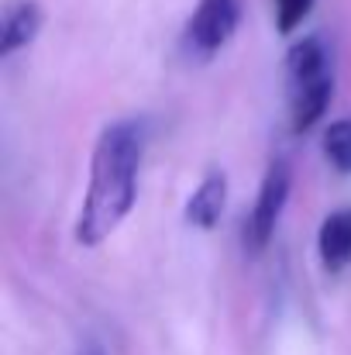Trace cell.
I'll use <instances>...</instances> for the list:
<instances>
[{"instance_id":"3","label":"cell","mask_w":351,"mask_h":355,"mask_svg":"<svg viewBox=\"0 0 351 355\" xmlns=\"http://www.w3.org/2000/svg\"><path fill=\"white\" fill-rule=\"evenodd\" d=\"M286 197H289V166L276 162V166H269V173H265V180L258 187V200H255V207L248 214V225H244L248 252H262L269 245V238L276 235V225L282 218Z\"/></svg>"},{"instance_id":"10","label":"cell","mask_w":351,"mask_h":355,"mask_svg":"<svg viewBox=\"0 0 351 355\" xmlns=\"http://www.w3.org/2000/svg\"><path fill=\"white\" fill-rule=\"evenodd\" d=\"M80 355H104V352H100L97 345H87V349H83V352H80Z\"/></svg>"},{"instance_id":"9","label":"cell","mask_w":351,"mask_h":355,"mask_svg":"<svg viewBox=\"0 0 351 355\" xmlns=\"http://www.w3.org/2000/svg\"><path fill=\"white\" fill-rule=\"evenodd\" d=\"M310 7H314V0H276V24H279V31L289 35L296 24H303Z\"/></svg>"},{"instance_id":"6","label":"cell","mask_w":351,"mask_h":355,"mask_svg":"<svg viewBox=\"0 0 351 355\" xmlns=\"http://www.w3.org/2000/svg\"><path fill=\"white\" fill-rule=\"evenodd\" d=\"M321 248V262L327 272H341L351 262V211H334L327 214V221L321 225L317 235Z\"/></svg>"},{"instance_id":"7","label":"cell","mask_w":351,"mask_h":355,"mask_svg":"<svg viewBox=\"0 0 351 355\" xmlns=\"http://www.w3.org/2000/svg\"><path fill=\"white\" fill-rule=\"evenodd\" d=\"M42 28V7L35 0H14L3 14V31H0V55H14L24 49Z\"/></svg>"},{"instance_id":"1","label":"cell","mask_w":351,"mask_h":355,"mask_svg":"<svg viewBox=\"0 0 351 355\" xmlns=\"http://www.w3.org/2000/svg\"><path fill=\"white\" fill-rule=\"evenodd\" d=\"M141 152H145V135L134 121H117L100 135L90 162L87 200L76 218L80 245H100L131 214L138 197Z\"/></svg>"},{"instance_id":"8","label":"cell","mask_w":351,"mask_h":355,"mask_svg":"<svg viewBox=\"0 0 351 355\" xmlns=\"http://www.w3.org/2000/svg\"><path fill=\"white\" fill-rule=\"evenodd\" d=\"M324 155L338 173H351V121H334L324 131Z\"/></svg>"},{"instance_id":"5","label":"cell","mask_w":351,"mask_h":355,"mask_svg":"<svg viewBox=\"0 0 351 355\" xmlns=\"http://www.w3.org/2000/svg\"><path fill=\"white\" fill-rule=\"evenodd\" d=\"M224 200H228V180H224V173H210L186 200V221L210 232L224 214Z\"/></svg>"},{"instance_id":"4","label":"cell","mask_w":351,"mask_h":355,"mask_svg":"<svg viewBox=\"0 0 351 355\" xmlns=\"http://www.w3.org/2000/svg\"><path fill=\"white\" fill-rule=\"evenodd\" d=\"M237 17H241L237 0H200L197 14L186 24V45L197 55L221 52L237 31Z\"/></svg>"},{"instance_id":"2","label":"cell","mask_w":351,"mask_h":355,"mask_svg":"<svg viewBox=\"0 0 351 355\" xmlns=\"http://www.w3.org/2000/svg\"><path fill=\"white\" fill-rule=\"evenodd\" d=\"M331 69L327 49L321 38H303L289 52V104H293V131H310L331 104Z\"/></svg>"}]
</instances>
